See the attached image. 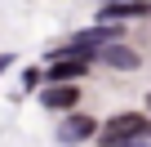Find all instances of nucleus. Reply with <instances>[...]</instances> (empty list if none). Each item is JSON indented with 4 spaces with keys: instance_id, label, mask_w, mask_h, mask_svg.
<instances>
[{
    "instance_id": "39448f33",
    "label": "nucleus",
    "mask_w": 151,
    "mask_h": 147,
    "mask_svg": "<svg viewBox=\"0 0 151 147\" xmlns=\"http://www.w3.org/2000/svg\"><path fill=\"white\" fill-rule=\"evenodd\" d=\"M98 58H102L107 67H116V71H133V67L142 62V58H138V49H129L124 40H116V45H107V49H102Z\"/></svg>"
},
{
    "instance_id": "20e7f679",
    "label": "nucleus",
    "mask_w": 151,
    "mask_h": 147,
    "mask_svg": "<svg viewBox=\"0 0 151 147\" xmlns=\"http://www.w3.org/2000/svg\"><path fill=\"white\" fill-rule=\"evenodd\" d=\"M40 103H45L49 112H71L76 103H80V89H76L71 80H67V85H49V89H40Z\"/></svg>"
},
{
    "instance_id": "f257e3e1",
    "label": "nucleus",
    "mask_w": 151,
    "mask_h": 147,
    "mask_svg": "<svg viewBox=\"0 0 151 147\" xmlns=\"http://www.w3.org/2000/svg\"><path fill=\"white\" fill-rule=\"evenodd\" d=\"M89 67H93V58H85V54L49 58V71H45V80H49V85H67V80H80V76H85Z\"/></svg>"
},
{
    "instance_id": "f03ea898",
    "label": "nucleus",
    "mask_w": 151,
    "mask_h": 147,
    "mask_svg": "<svg viewBox=\"0 0 151 147\" xmlns=\"http://www.w3.org/2000/svg\"><path fill=\"white\" fill-rule=\"evenodd\" d=\"M151 14V0H107L98 9V22H133Z\"/></svg>"
},
{
    "instance_id": "7ed1b4c3",
    "label": "nucleus",
    "mask_w": 151,
    "mask_h": 147,
    "mask_svg": "<svg viewBox=\"0 0 151 147\" xmlns=\"http://www.w3.org/2000/svg\"><path fill=\"white\" fill-rule=\"evenodd\" d=\"M93 134H102V125H98L93 116H67V120L58 125V143H85V138H93Z\"/></svg>"
}]
</instances>
